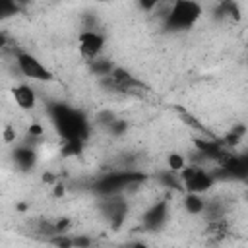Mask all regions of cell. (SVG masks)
<instances>
[{"label": "cell", "instance_id": "obj_4", "mask_svg": "<svg viewBox=\"0 0 248 248\" xmlns=\"http://www.w3.org/2000/svg\"><path fill=\"white\" fill-rule=\"evenodd\" d=\"M16 66H17L21 76L35 79V81H50L54 78L52 72L37 56H33L31 52H25V50L16 52Z\"/></svg>", "mask_w": 248, "mask_h": 248}, {"label": "cell", "instance_id": "obj_6", "mask_svg": "<svg viewBox=\"0 0 248 248\" xmlns=\"http://www.w3.org/2000/svg\"><path fill=\"white\" fill-rule=\"evenodd\" d=\"M78 48L85 60L93 62L101 56V52L105 48V35H101L95 29H85L78 37Z\"/></svg>", "mask_w": 248, "mask_h": 248}, {"label": "cell", "instance_id": "obj_14", "mask_svg": "<svg viewBox=\"0 0 248 248\" xmlns=\"http://www.w3.org/2000/svg\"><path fill=\"white\" fill-rule=\"evenodd\" d=\"M91 244L89 236H74V248H87Z\"/></svg>", "mask_w": 248, "mask_h": 248}, {"label": "cell", "instance_id": "obj_5", "mask_svg": "<svg viewBox=\"0 0 248 248\" xmlns=\"http://www.w3.org/2000/svg\"><path fill=\"white\" fill-rule=\"evenodd\" d=\"M180 180L190 194H205L211 190L215 182V174L207 172L202 167H184L180 170Z\"/></svg>", "mask_w": 248, "mask_h": 248}, {"label": "cell", "instance_id": "obj_12", "mask_svg": "<svg viewBox=\"0 0 248 248\" xmlns=\"http://www.w3.org/2000/svg\"><path fill=\"white\" fill-rule=\"evenodd\" d=\"M50 244H54L56 248H74V236H66L64 232L62 234H54L48 238Z\"/></svg>", "mask_w": 248, "mask_h": 248}, {"label": "cell", "instance_id": "obj_3", "mask_svg": "<svg viewBox=\"0 0 248 248\" xmlns=\"http://www.w3.org/2000/svg\"><path fill=\"white\" fill-rule=\"evenodd\" d=\"M143 180V174L134 172V170H120V172H108L101 176L95 182V192L103 196H116L124 192L130 186H138Z\"/></svg>", "mask_w": 248, "mask_h": 248}, {"label": "cell", "instance_id": "obj_15", "mask_svg": "<svg viewBox=\"0 0 248 248\" xmlns=\"http://www.w3.org/2000/svg\"><path fill=\"white\" fill-rule=\"evenodd\" d=\"M128 248H149V246L143 242H132V244H128Z\"/></svg>", "mask_w": 248, "mask_h": 248}, {"label": "cell", "instance_id": "obj_10", "mask_svg": "<svg viewBox=\"0 0 248 248\" xmlns=\"http://www.w3.org/2000/svg\"><path fill=\"white\" fill-rule=\"evenodd\" d=\"M35 151L31 149V147H25V145H19L16 151H14V161H16V165L19 167V169H23V170H27V169H31L33 165H35Z\"/></svg>", "mask_w": 248, "mask_h": 248}, {"label": "cell", "instance_id": "obj_13", "mask_svg": "<svg viewBox=\"0 0 248 248\" xmlns=\"http://www.w3.org/2000/svg\"><path fill=\"white\" fill-rule=\"evenodd\" d=\"M186 167V161L182 159V155H178V153H170L169 155V169L172 170V172H178L180 174V170Z\"/></svg>", "mask_w": 248, "mask_h": 248}, {"label": "cell", "instance_id": "obj_16", "mask_svg": "<svg viewBox=\"0 0 248 248\" xmlns=\"http://www.w3.org/2000/svg\"><path fill=\"white\" fill-rule=\"evenodd\" d=\"M126 248H128V246H126Z\"/></svg>", "mask_w": 248, "mask_h": 248}, {"label": "cell", "instance_id": "obj_9", "mask_svg": "<svg viewBox=\"0 0 248 248\" xmlns=\"http://www.w3.org/2000/svg\"><path fill=\"white\" fill-rule=\"evenodd\" d=\"M112 198L114 196H108V200L103 203V211L110 221H114V225H118L126 215V203L122 200H112Z\"/></svg>", "mask_w": 248, "mask_h": 248}, {"label": "cell", "instance_id": "obj_11", "mask_svg": "<svg viewBox=\"0 0 248 248\" xmlns=\"http://www.w3.org/2000/svg\"><path fill=\"white\" fill-rule=\"evenodd\" d=\"M205 205H207V200H203L202 194H186L184 196V209L190 213V215H202L205 211Z\"/></svg>", "mask_w": 248, "mask_h": 248}, {"label": "cell", "instance_id": "obj_1", "mask_svg": "<svg viewBox=\"0 0 248 248\" xmlns=\"http://www.w3.org/2000/svg\"><path fill=\"white\" fill-rule=\"evenodd\" d=\"M202 6L192 0H176L163 12V27L167 31H188L202 17Z\"/></svg>", "mask_w": 248, "mask_h": 248}, {"label": "cell", "instance_id": "obj_8", "mask_svg": "<svg viewBox=\"0 0 248 248\" xmlns=\"http://www.w3.org/2000/svg\"><path fill=\"white\" fill-rule=\"evenodd\" d=\"M12 95H14V101H16V105H17L19 108L29 110V108H35V105H37V93H35V89H33L31 85H27V83L16 85V87L12 89Z\"/></svg>", "mask_w": 248, "mask_h": 248}, {"label": "cell", "instance_id": "obj_7", "mask_svg": "<svg viewBox=\"0 0 248 248\" xmlns=\"http://www.w3.org/2000/svg\"><path fill=\"white\" fill-rule=\"evenodd\" d=\"M169 221V202L161 200L157 203H153L141 217V227L145 231H159L165 223Z\"/></svg>", "mask_w": 248, "mask_h": 248}, {"label": "cell", "instance_id": "obj_2", "mask_svg": "<svg viewBox=\"0 0 248 248\" xmlns=\"http://www.w3.org/2000/svg\"><path fill=\"white\" fill-rule=\"evenodd\" d=\"M52 118L60 130V134L72 143H79L85 136H87V122L81 116V112H78L72 107L66 105H58L52 108Z\"/></svg>", "mask_w": 248, "mask_h": 248}]
</instances>
